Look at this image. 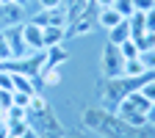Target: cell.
<instances>
[{
	"instance_id": "24",
	"label": "cell",
	"mask_w": 155,
	"mask_h": 138,
	"mask_svg": "<svg viewBox=\"0 0 155 138\" xmlns=\"http://www.w3.org/2000/svg\"><path fill=\"white\" fill-rule=\"evenodd\" d=\"M144 28H147V33H155V8L144 11Z\"/></svg>"
},
{
	"instance_id": "16",
	"label": "cell",
	"mask_w": 155,
	"mask_h": 138,
	"mask_svg": "<svg viewBox=\"0 0 155 138\" xmlns=\"http://www.w3.org/2000/svg\"><path fill=\"white\" fill-rule=\"evenodd\" d=\"M47 108H50V102H47V97H45L42 91L31 94V102H28V116H33V113H42V111H47Z\"/></svg>"
},
{
	"instance_id": "6",
	"label": "cell",
	"mask_w": 155,
	"mask_h": 138,
	"mask_svg": "<svg viewBox=\"0 0 155 138\" xmlns=\"http://www.w3.org/2000/svg\"><path fill=\"white\" fill-rule=\"evenodd\" d=\"M22 39H25V44H28V53L36 55V53H45V36H42V28L33 25V22H22Z\"/></svg>"
},
{
	"instance_id": "2",
	"label": "cell",
	"mask_w": 155,
	"mask_h": 138,
	"mask_svg": "<svg viewBox=\"0 0 155 138\" xmlns=\"http://www.w3.org/2000/svg\"><path fill=\"white\" fill-rule=\"evenodd\" d=\"M125 69V55L119 50V44L105 42L100 50V72H103V80H114V77H122Z\"/></svg>"
},
{
	"instance_id": "26",
	"label": "cell",
	"mask_w": 155,
	"mask_h": 138,
	"mask_svg": "<svg viewBox=\"0 0 155 138\" xmlns=\"http://www.w3.org/2000/svg\"><path fill=\"white\" fill-rule=\"evenodd\" d=\"M11 105H14V91H0V108L8 111Z\"/></svg>"
},
{
	"instance_id": "9",
	"label": "cell",
	"mask_w": 155,
	"mask_h": 138,
	"mask_svg": "<svg viewBox=\"0 0 155 138\" xmlns=\"http://www.w3.org/2000/svg\"><path fill=\"white\" fill-rule=\"evenodd\" d=\"M39 80H42L45 88H58V86H61V80H64L61 66H47V64H45V69L39 72Z\"/></svg>"
},
{
	"instance_id": "29",
	"label": "cell",
	"mask_w": 155,
	"mask_h": 138,
	"mask_svg": "<svg viewBox=\"0 0 155 138\" xmlns=\"http://www.w3.org/2000/svg\"><path fill=\"white\" fill-rule=\"evenodd\" d=\"M147 124L155 130V105H152V108H150V113H147Z\"/></svg>"
},
{
	"instance_id": "18",
	"label": "cell",
	"mask_w": 155,
	"mask_h": 138,
	"mask_svg": "<svg viewBox=\"0 0 155 138\" xmlns=\"http://www.w3.org/2000/svg\"><path fill=\"white\" fill-rule=\"evenodd\" d=\"M0 61H3V64H11L14 61V53H11V44H8L6 30H0Z\"/></svg>"
},
{
	"instance_id": "27",
	"label": "cell",
	"mask_w": 155,
	"mask_h": 138,
	"mask_svg": "<svg viewBox=\"0 0 155 138\" xmlns=\"http://www.w3.org/2000/svg\"><path fill=\"white\" fill-rule=\"evenodd\" d=\"M133 8L136 11H150V8H155V0H133Z\"/></svg>"
},
{
	"instance_id": "12",
	"label": "cell",
	"mask_w": 155,
	"mask_h": 138,
	"mask_svg": "<svg viewBox=\"0 0 155 138\" xmlns=\"http://www.w3.org/2000/svg\"><path fill=\"white\" fill-rule=\"evenodd\" d=\"M42 36H45V50L53 47V44H64L67 42V28L47 25V28H42Z\"/></svg>"
},
{
	"instance_id": "32",
	"label": "cell",
	"mask_w": 155,
	"mask_h": 138,
	"mask_svg": "<svg viewBox=\"0 0 155 138\" xmlns=\"http://www.w3.org/2000/svg\"><path fill=\"white\" fill-rule=\"evenodd\" d=\"M3 66H6V64H3V61H0V69H3Z\"/></svg>"
},
{
	"instance_id": "14",
	"label": "cell",
	"mask_w": 155,
	"mask_h": 138,
	"mask_svg": "<svg viewBox=\"0 0 155 138\" xmlns=\"http://www.w3.org/2000/svg\"><path fill=\"white\" fill-rule=\"evenodd\" d=\"M127 39H130V22L127 19H122L116 28L108 30V42H114V44H122V42H127Z\"/></svg>"
},
{
	"instance_id": "20",
	"label": "cell",
	"mask_w": 155,
	"mask_h": 138,
	"mask_svg": "<svg viewBox=\"0 0 155 138\" xmlns=\"http://www.w3.org/2000/svg\"><path fill=\"white\" fill-rule=\"evenodd\" d=\"M0 91H14V75L8 66L0 69Z\"/></svg>"
},
{
	"instance_id": "23",
	"label": "cell",
	"mask_w": 155,
	"mask_h": 138,
	"mask_svg": "<svg viewBox=\"0 0 155 138\" xmlns=\"http://www.w3.org/2000/svg\"><path fill=\"white\" fill-rule=\"evenodd\" d=\"M141 61H144V66H147L150 72H155V47H152V50H144V53H141Z\"/></svg>"
},
{
	"instance_id": "33",
	"label": "cell",
	"mask_w": 155,
	"mask_h": 138,
	"mask_svg": "<svg viewBox=\"0 0 155 138\" xmlns=\"http://www.w3.org/2000/svg\"><path fill=\"white\" fill-rule=\"evenodd\" d=\"M8 138H17V135H11V133H8Z\"/></svg>"
},
{
	"instance_id": "15",
	"label": "cell",
	"mask_w": 155,
	"mask_h": 138,
	"mask_svg": "<svg viewBox=\"0 0 155 138\" xmlns=\"http://www.w3.org/2000/svg\"><path fill=\"white\" fill-rule=\"evenodd\" d=\"M116 116H119L122 122H127L130 127H147V116H144V113H136V111H122V108H116Z\"/></svg>"
},
{
	"instance_id": "4",
	"label": "cell",
	"mask_w": 155,
	"mask_h": 138,
	"mask_svg": "<svg viewBox=\"0 0 155 138\" xmlns=\"http://www.w3.org/2000/svg\"><path fill=\"white\" fill-rule=\"evenodd\" d=\"M25 22V6L17 3H0V30H8Z\"/></svg>"
},
{
	"instance_id": "21",
	"label": "cell",
	"mask_w": 155,
	"mask_h": 138,
	"mask_svg": "<svg viewBox=\"0 0 155 138\" xmlns=\"http://www.w3.org/2000/svg\"><path fill=\"white\" fill-rule=\"evenodd\" d=\"M114 8L119 11V14L125 17V19L136 14V8H133V0H114Z\"/></svg>"
},
{
	"instance_id": "8",
	"label": "cell",
	"mask_w": 155,
	"mask_h": 138,
	"mask_svg": "<svg viewBox=\"0 0 155 138\" xmlns=\"http://www.w3.org/2000/svg\"><path fill=\"white\" fill-rule=\"evenodd\" d=\"M94 19H97V28L111 30V28H116V25H119L125 17H122L119 11H116L114 6H108V8H97V17H94Z\"/></svg>"
},
{
	"instance_id": "19",
	"label": "cell",
	"mask_w": 155,
	"mask_h": 138,
	"mask_svg": "<svg viewBox=\"0 0 155 138\" xmlns=\"http://www.w3.org/2000/svg\"><path fill=\"white\" fill-rule=\"evenodd\" d=\"M139 91H141V97H144V100H147L150 105H155V77H150V80H144Z\"/></svg>"
},
{
	"instance_id": "10",
	"label": "cell",
	"mask_w": 155,
	"mask_h": 138,
	"mask_svg": "<svg viewBox=\"0 0 155 138\" xmlns=\"http://www.w3.org/2000/svg\"><path fill=\"white\" fill-rule=\"evenodd\" d=\"M67 61H69V53H67L64 44H53V47L45 50V64H47V66H61V64H67Z\"/></svg>"
},
{
	"instance_id": "3",
	"label": "cell",
	"mask_w": 155,
	"mask_h": 138,
	"mask_svg": "<svg viewBox=\"0 0 155 138\" xmlns=\"http://www.w3.org/2000/svg\"><path fill=\"white\" fill-rule=\"evenodd\" d=\"M28 124L39 133V135H53V138H67V130L61 124V119L53 113V108L42 111V113H33L28 116Z\"/></svg>"
},
{
	"instance_id": "31",
	"label": "cell",
	"mask_w": 155,
	"mask_h": 138,
	"mask_svg": "<svg viewBox=\"0 0 155 138\" xmlns=\"http://www.w3.org/2000/svg\"><path fill=\"white\" fill-rule=\"evenodd\" d=\"M11 3H17V6H25V3H28V0H11Z\"/></svg>"
},
{
	"instance_id": "7",
	"label": "cell",
	"mask_w": 155,
	"mask_h": 138,
	"mask_svg": "<svg viewBox=\"0 0 155 138\" xmlns=\"http://www.w3.org/2000/svg\"><path fill=\"white\" fill-rule=\"evenodd\" d=\"M94 22H97V19H91V14L83 11L78 19H72V25L67 28V33H69V36H89V33H94V28H97Z\"/></svg>"
},
{
	"instance_id": "22",
	"label": "cell",
	"mask_w": 155,
	"mask_h": 138,
	"mask_svg": "<svg viewBox=\"0 0 155 138\" xmlns=\"http://www.w3.org/2000/svg\"><path fill=\"white\" fill-rule=\"evenodd\" d=\"M39 8H42V11H55V8H64V0H39Z\"/></svg>"
},
{
	"instance_id": "13",
	"label": "cell",
	"mask_w": 155,
	"mask_h": 138,
	"mask_svg": "<svg viewBox=\"0 0 155 138\" xmlns=\"http://www.w3.org/2000/svg\"><path fill=\"white\" fill-rule=\"evenodd\" d=\"M11 75H14V91H22V94H36L39 91L33 86V77H28L22 72H14V69H11Z\"/></svg>"
},
{
	"instance_id": "17",
	"label": "cell",
	"mask_w": 155,
	"mask_h": 138,
	"mask_svg": "<svg viewBox=\"0 0 155 138\" xmlns=\"http://www.w3.org/2000/svg\"><path fill=\"white\" fill-rule=\"evenodd\" d=\"M119 50H122V55H125V61H130V58H139V55H141V47H139V42H136V39L122 42Z\"/></svg>"
},
{
	"instance_id": "30",
	"label": "cell",
	"mask_w": 155,
	"mask_h": 138,
	"mask_svg": "<svg viewBox=\"0 0 155 138\" xmlns=\"http://www.w3.org/2000/svg\"><path fill=\"white\" fill-rule=\"evenodd\" d=\"M91 3H94L97 8H108V6H114V0H91Z\"/></svg>"
},
{
	"instance_id": "11",
	"label": "cell",
	"mask_w": 155,
	"mask_h": 138,
	"mask_svg": "<svg viewBox=\"0 0 155 138\" xmlns=\"http://www.w3.org/2000/svg\"><path fill=\"white\" fill-rule=\"evenodd\" d=\"M155 72H150L141 61V55L139 58H130V61H125V69H122V77H150Z\"/></svg>"
},
{
	"instance_id": "28",
	"label": "cell",
	"mask_w": 155,
	"mask_h": 138,
	"mask_svg": "<svg viewBox=\"0 0 155 138\" xmlns=\"http://www.w3.org/2000/svg\"><path fill=\"white\" fill-rule=\"evenodd\" d=\"M17 138H39V133H36L31 124H25V127H22V133H19Z\"/></svg>"
},
{
	"instance_id": "25",
	"label": "cell",
	"mask_w": 155,
	"mask_h": 138,
	"mask_svg": "<svg viewBox=\"0 0 155 138\" xmlns=\"http://www.w3.org/2000/svg\"><path fill=\"white\" fill-rule=\"evenodd\" d=\"M28 102H31V94L14 91V105H17V108H25V111H28Z\"/></svg>"
},
{
	"instance_id": "5",
	"label": "cell",
	"mask_w": 155,
	"mask_h": 138,
	"mask_svg": "<svg viewBox=\"0 0 155 138\" xmlns=\"http://www.w3.org/2000/svg\"><path fill=\"white\" fill-rule=\"evenodd\" d=\"M28 22H33V25H39V28H47V25H58V28H69V17H67V11L64 8H55V11H42L39 8Z\"/></svg>"
},
{
	"instance_id": "1",
	"label": "cell",
	"mask_w": 155,
	"mask_h": 138,
	"mask_svg": "<svg viewBox=\"0 0 155 138\" xmlns=\"http://www.w3.org/2000/svg\"><path fill=\"white\" fill-rule=\"evenodd\" d=\"M81 124L89 133H97L100 138H152V127H130L127 122H122L116 111H108L103 105H91L83 108L81 113Z\"/></svg>"
}]
</instances>
